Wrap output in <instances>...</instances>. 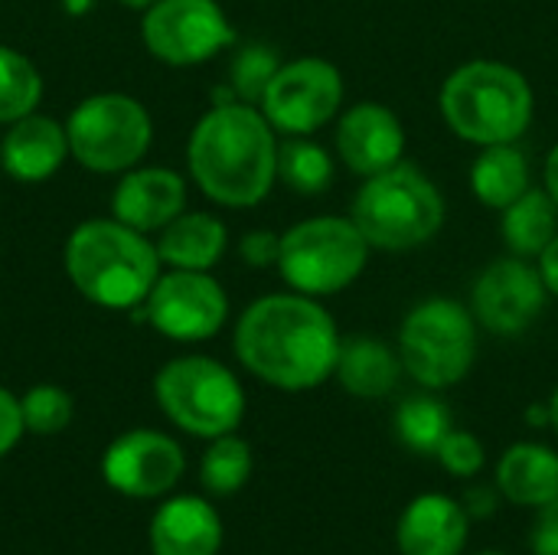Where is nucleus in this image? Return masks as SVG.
I'll list each match as a JSON object with an SVG mask.
<instances>
[{"mask_svg": "<svg viewBox=\"0 0 558 555\" xmlns=\"http://www.w3.org/2000/svg\"><path fill=\"white\" fill-rule=\"evenodd\" d=\"M154 396L163 415L186 435L219 438L242 425L245 389L239 376L213 357H177L160 366Z\"/></svg>", "mask_w": 558, "mask_h": 555, "instance_id": "8", "label": "nucleus"}, {"mask_svg": "<svg viewBox=\"0 0 558 555\" xmlns=\"http://www.w3.org/2000/svg\"><path fill=\"white\" fill-rule=\"evenodd\" d=\"M445 124L474 147L517 144L536 111L526 75L500 59H471L458 65L438 95Z\"/></svg>", "mask_w": 558, "mask_h": 555, "instance_id": "4", "label": "nucleus"}, {"mask_svg": "<svg viewBox=\"0 0 558 555\" xmlns=\"http://www.w3.org/2000/svg\"><path fill=\"white\" fill-rule=\"evenodd\" d=\"M402 357L379 337H350L340 343L337 383L356 399H386L402 379Z\"/></svg>", "mask_w": 558, "mask_h": 555, "instance_id": "22", "label": "nucleus"}, {"mask_svg": "<svg viewBox=\"0 0 558 555\" xmlns=\"http://www.w3.org/2000/svg\"><path fill=\"white\" fill-rule=\"evenodd\" d=\"M144 317L167 340L199 343L226 327L229 298L209 272L170 268L154 281L144 301Z\"/></svg>", "mask_w": 558, "mask_h": 555, "instance_id": "12", "label": "nucleus"}, {"mask_svg": "<svg viewBox=\"0 0 558 555\" xmlns=\"http://www.w3.org/2000/svg\"><path fill=\"white\" fill-rule=\"evenodd\" d=\"M20 409H23L26 432H33V435H56V432H62L72 422V409L75 406H72V396L62 386L43 383V386H33L20 399Z\"/></svg>", "mask_w": 558, "mask_h": 555, "instance_id": "30", "label": "nucleus"}, {"mask_svg": "<svg viewBox=\"0 0 558 555\" xmlns=\"http://www.w3.org/2000/svg\"><path fill=\"white\" fill-rule=\"evenodd\" d=\"M477 555H507V553H494V550H484V553H477Z\"/></svg>", "mask_w": 558, "mask_h": 555, "instance_id": "41", "label": "nucleus"}, {"mask_svg": "<svg viewBox=\"0 0 558 555\" xmlns=\"http://www.w3.org/2000/svg\"><path fill=\"white\" fill-rule=\"evenodd\" d=\"M526 422H530V425H536V429L549 425V406H533V409L526 412Z\"/></svg>", "mask_w": 558, "mask_h": 555, "instance_id": "38", "label": "nucleus"}, {"mask_svg": "<svg viewBox=\"0 0 558 555\" xmlns=\"http://www.w3.org/2000/svg\"><path fill=\"white\" fill-rule=\"evenodd\" d=\"M147 52L167 65H199L235 43V29L216 0H154L141 16Z\"/></svg>", "mask_w": 558, "mask_h": 555, "instance_id": "11", "label": "nucleus"}, {"mask_svg": "<svg viewBox=\"0 0 558 555\" xmlns=\"http://www.w3.org/2000/svg\"><path fill=\"white\" fill-rule=\"evenodd\" d=\"M504 242L510 255L539 258L546 245L558 236V206L546 186H530L517 203L504 209L500 219Z\"/></svg>", "mask_w": 558, "mask_h": 555, "instance_id": "24", "label": "nucleus"}, {"mask_svg": "<svg viewBox=\"0 0 558 555\" xmlns=\"http://www.w3.org/2000/svg\"><path fill=\"white\" fill-rule=\"evenodd\" d=\"M278 252H281V236L271 229H252L239 242V255L252 268H278Z\"/></svg>", "mask_w": 558, "mask_h": 555, "instance_id": "32", "label": "nucleus"}, {"mask_svg": "<svg viewBox=\"0 0 558 555\" xmlns=\"http://www.w3.org/2000/svg\"><path fill=\"white\" fill-rule=\"evenodd\" d=\"M43 101L39 69L13 46H0V124L33 114Z\"/></svg>", "mask_w": 558, "mask_h": 555, "instance_id": "28", "label": "nucleus"}, {"mask_svg": "<svg viewBox=\"0 0 558 555\" xmlns=\"http://www.w3.org/2000/svg\"><path fill=\"white\" fill-rule=\"evenodd\" d=\"M333 177H337L333 157L317 141L288 137L284 144H278V180L288 190L301 196H320L324 190H330Z\"/></svg>", "mask_w": 558, "mask_h": 555, "instance_id": "26", "label": "nucleus"}, {"mask_svg": "<svg viewBox=\"0 0 558 555\" xmlns=\"http://www.w3.org/2000/svg\"><path fill=\"white\" fill-rule=\"evenodd\" d=\"M549 288L539 268L530 258L504 255L494 258L471 288V314L474 321L497 337L526 334L546 311Z\"/></svg>", "mask_w": 558, "mask_h": 555, "instance_id": "13", "label": "nucleus"}, {"mask_svg": "<svg viewBox=\"0 0 558 555\" xmlns=\"http://www.w3.org/2000/svg\"><path fill=\"white\" fill-rule=\"evenodd\" d=\"M445 213V196L435 180L422 167L399 160L396 167L363 180L353 196L350 219L369 249L412 252L441 232Z\"/></svg>", "mask_w": 558, "mask_h": 555, "instance_id": "5", "label": "nucleus"}, {"mask_svg": "<svg viewBox=\"0 0 558 555\" xmlns=\"http://www.w3.org/2000/svg\"><path fill=\"white\" fill-rule=\"evenodd\" d=\"M477 327L461 301L428 298L415 304L399 327L402 370L432 393L464 383L477 360Z\"/></svg>", "mask_w": 558, "mask_h": 555, "instance_id": "6", "label": "nucleus"}, {"mask_svg": "<svg viewBox=\"0 0 558 555\" xmlns=\"http://www.w3.org/2000/svg\"><path fill=\"white\" fill-rule=\"evenodd\" d=\"M340 330L320 298L301 291L265 294L235 321V357L265 386L307 393L327 383L340 357Z\"/></svg>", "mask_w": 558, "mask_h": 555, "instance_id": "1", "label": "nucleus"}, {"mask_svg": "<svg viewBox=\"0 0 558 555\" xmlns=\"http://www.w3.org/2000/svg\"><path fill=\"white\" fill-rule=\"evenodd\" d=\"M193 183L219 206H258L278 180V131L258 105H213L193 128L186 144Z\"/></svg>", "mask_w": 558, "mask_h": 555, "instance_id": "2", "label": "nucleus"}, {"mask_svg": "<svg viewBox=\"0 0 558 555\" xmlns=\"http://www.w3.org/2000/svg\"><path fill=\"white\" fill-rule=\"evenodd\" d=\"M369 252L350 216H311L281 232L278 272L291 291L330 298L366 272Z\"/></svg>", "mask_w": 558, "mask_h": 555, "instance_id": "7", "label": "nucleus"}, {"mask_svg": "<svg viewBox=\"0 0 558 555\" xmlns=\"http://www.w3.org/2000/svg\"><path fill=\"white\" fill-rule=\"evenodd\" d=\"M392 429H396V438L415 451V455H435L438 445L448 438V432L454 429L451 425V412L448 406L432 393H415L409 399L399 402L396 415H392Z\"/></svg>", "mask_w": 558, "mask_h": 555, "instance_id": "25", "label": "nucleus"}, {"mask_svg": "<svg viewBox=\"0 0 558 555\" xmlns=\"http://www.w3.org/2000/svg\"><path fill=\"white\" fill-rule=\"evenodd\" d=\"M281 59L271 46L265 43H245L232 65H229V88H232V98L235 101H248V105H258L268 82L275 79Z\"/></svg>", "mask_w": 558, "mask_h": 555, "instance_id": "29", "label": "nucleus"}, {"mask_svg": "<svg viewBox=\"0 0 558 555\" xmlns=\"http://www.w3.org/2000/svg\"><path fill=\"white\" fill-rule=\"evenodd\" d=\"M222 520L216 507L203 497L183 494L167 500L150 520V553L154 555H219Z\"/></svg>", "mask_w": 558, "mask_h": 555, "instance_id": "19", "label": "nucleus"}, {"mask_svg": "<svg viewBox=\"0 0 558 555\" xmlns=\"http://www.w3.org/2000/svg\"><path fill=\"white\" fill-rule=\"evenodd\" d=\"M252 464L255 458H252L248 442L229 432V435L209 438V448L199 461V481L213 497H232L248 484Z\"/></svg>", "mask_w": 558, "mask_h": 555, "instance_id": "27", "label": "nucleus"}, {"mask_svg": "<svg viewBox=\"0 0 558 555\" xmlns=\"http://www.w3.org/2000/svg\"><path fill=\"white\" fill-rule=\"evenodd\" d=\"M546 406H549V425L558 432V386H556V393L549 396V402H546Z\"/></svg>", "mask_w": 558, "mask_h": 555, "instance_id": "39", "label": "nucleus"}, {"mask_svg": "<svg viewBox=\"0 0 558 555\" xmlns=\"http://www.w3.org/2000/svg\"><path fill=\"white\" fill-rule=\"evenodd\" d=\"M530 186H533L530 160H526V154L517 144L481 147L477 160L471 164V193L484 206H490V209H500L504 213Z\"/></svg>", "mask_w": 558, "mask_h": 555, "instance_id": "23", "label": "nucleus"}, {"mask_svg": "<svg viewBox=\"0 0 558 555\" xmlns=\"http://www.w3.org/2000/svg\"><path fill=\"white\" fill-rule=\"evenodd\" d=\"M62 265L75 291L108 311H131L147 301L160 278L157 245L121 219H88L65 239Z\"/></svg>", "mask_w": 558, "mask_h": 555, "instance_id": "3", "label": "nucleus"}, {"mask_svg": "<svg viewBox=\"0 0 558 555\" xmlns=\"http://www.w3.org/2000/svg\"><path fill=\"white\" fill-rule=\"evenodd\" d=\"M343 75L324 56L281 62L258 108L278 134L307 137L330 124L343 108Z\"/></svg>", "mask_w": 558, "mask_h": 555, "instance_id": "10", "label": "nucleus"}, {"mask_svg": "<svg viewBox=\"0 0 558 555\" xmlns=\"http://www.w3.org/2000/svg\"><path fill=\"white\" fill-rule=\"evenodd\" d=\"M435 458H438V464L451 478H461V481L477 478L484 471V464H487V451H484L481 438L471 435V432H464V429H451L448 438L438 445Z\"/></svg>", "mask_w": 558, "mask_h": 555, "instance_id": "31", "label": "nucleus"}, {"mask_svg": "<svg viewBox=\"0 0 558 555\" xmlns=\"http://www.w3.org/2000/svg\"><path fill=\"white\" fill-rule=\"evenodd\" d=\"M539 265V275H543V281H546V288H549V294H556L558 298V236L546 245V252L536 258Z\"/></svg>", "mask_w": 558, "mask_h": 555, "instance_id": "36", "label": "nucleus"}, {"mask_svg": "<svg viewBox=\"0 0 558 555\" xmlns=\"http://www.w3.org/2000/svg\"><path fill=\"white\" fill-rule=\"evenodd\" d=\"M72 157L92 173H124L137 167L154 141L147 108L121 92H101L69 114L65 121Z\"/></svg>", "mask_w": 558, "mask_h": 555, "instance_id": "9", "label": "nucleus"}, {"mask_svg": "<svg viewBox=\"0 0 558 555\" xmlns=\"http://www.w3.org/2000/svg\"><path fill=\"white\" fill-rule=\"evenodd\" d=\"M186 209V180L170 167H131L111 193V216L137 232H160Z\"/></svg>", "mask_w": 558, "mask_h": 555, "instance_id": "16", "label": "nucleus"}, {"mask_svg": "<svg viewBox=\"0 0 558 555\" xmlns=\"http://www.w3.org/2000/svg\"><path fill=\"white\" fill-rule=\"evenodd\" d=\"M65 157H72L65 124L36 111L13 121L0 141V167L20 183L49 180L65 164Z\"/></svg>", "mask_w": 558, "mask_h": 555, "instance_id": "18", "label": "nucleus"}, {"mask_svg": "<svg viewBox=\"0 0 558 555\" xmlns=\"http://www.w3.org/2000/svg\"><path fill=\"white\" fill-rule=\"evenodd\" d=\"M157 255L170 268L213 272L229 249V229L213 213H180L157 236Z\"/></svg>", "mask_w": 558, "mask_h": 555, "instance_id": "21", "label": "nucleus"}, {"mask_svg": "<svg viewBox=\"0 0 558 555\" xmlns=\"http://www.w3.org/2000/svg\"><path fill=\"white\" fill-rule=\"evenodd\" d=\"M543 183H546V190H549V196L556 200L558 206V144L549 150V157H546V170H543Z\"/></svg>", "mask_w": 558, "mask_h": 555, "instance_id": "37", "label": "nucleus"}, {"mask_svg": "<svg viewBox=\"0 0 558 555\" xmlns=\"http://www.w3.org/2000/svg\"><path fill=\"white\" fill-rule=\"evenodd\" d=\"M468 533L471 517L461 500L448 494H422L402 510L396 546L402 555H461Z\"/></svg>", "mask_w": 558, "mask_h": 555, "instance_id": "17", "label": "nucleus"}, {"mask_svg": "<svg viewBox=\"0 0 558 555\" xmlns=\"http://www.w3.org/2000/svg\"><path fill=\"white\" fill-rule=\"evenodd\" d=\"M23 409H20V399L0 386V458L10 455L16 448V442L23 438Z\"/></svg>", "mask_w": 558, "mask_h": 555, "instance_id": "33", "label": "nucleus"}, {"mask_svg": "<svg viewBox=\"0 0 558 555\" xmlns=\"http://www.w3.org/2000/svg\"><path fill=\"white\" fill-rule=\"evenodd\" d=\"M186 471L183 448L154 429H134L118 435L105 458L101 474L111 491L134 497V500H154L170 494Z\"/></svg>", "mask_w": 558, "mask_h": 555, "instance_id": "14", "label": "nucleus"}, {"mask_svg": "<svg viewBox=\"0 0 558 555\" xmlns=\"http://www.w3.org/2000/svg\"><path fill=\"white\" fill-rule=\"evenodd\" d=\"M494 484L513 507L543 510L558 500V455L539 442H517L500 455Z\"/></svg>", "mask_w": 558, "mask_h": 555, "instance_id": "20", "label": "nucleus"}, {"mask_svg": "<svg viewBox=\"0 0 558 555\" xmlns=\"http://www.w3.org/2000/svg\"><path fill=\"white\" fill-rule=\"evenodd\" d=\"M118 3H121V7H128V10H141V13H144L154 0H118Z\"/></svg>", "mask_w": 558, "mask_h": 555, "instance_id": "40", "label": "nucleus"}, {"mask_svg": "<svg viewBox=\"0 0 558 555\" xmlns=\"http://www.w3.org/2000/svg\"><path fill=\"white\" fill-rule=\"evenodd\" d=\"M337 154L356 177H373L405 160V124L379 101H356L340 114Z\"/></svg>", "mask_w": 558, "mask_h": 555, "instance_id": "15", "label": "nucleus"}, {"mask_svg": "<svg viewBox=\"0 0 558 555\" xmlns=\"http://www.w3.org/2000/svg\"><path fill=\"white\" fill-rule=\"evenodd\" d=\"M530 553L558 555V500L536 510V523L530 530Z\"/></svg>", "mask_w": 558, "mask_h": 555, "instance_id": "34", "label": "nucleus"}, {"mask_svg": "<svg viewBox=\"0 0 558 555\" xmlns=\"http://www.w3.org/2000/svg\"><path fill=\"white\" fill-rule=\"evenodd\" d=\"M461 507L468 510L471 520H490V517L497 514V507H500V491H497V484H494V487H484V484L468 487L464 497H461Z\"/></svg>", "mask_w": 558, "mask_h": 555, "instance_id": "35", "label": "nucleus"}]
</instances>
